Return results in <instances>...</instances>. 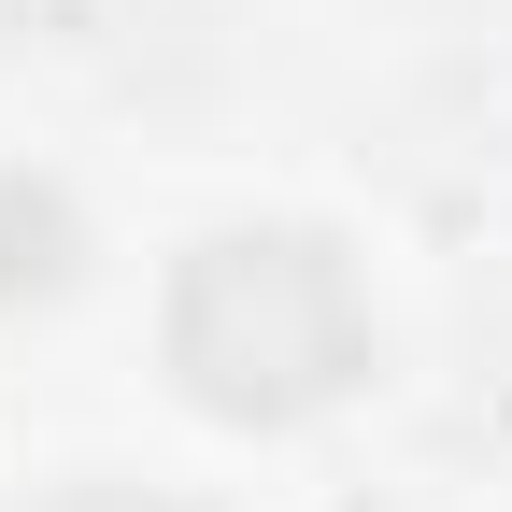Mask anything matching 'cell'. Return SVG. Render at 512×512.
Returning a JSON list of instances; mask_svg holds the SVG:
<instances>
[{"instance_id": "cell-1", "label": "cell", "mask_w": 512, "mask_h": 512, "mask_svg": "<svg viewBox=\"0 0 512 512\" xmlns=\"http://www.w3.org/2000/svg\"><path fill=\"white\" fill-rule=\"evenodd\" d=\"M72 512H128V498H72Z\"/></svg>"}]
</instances>
